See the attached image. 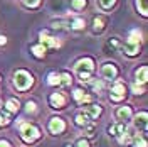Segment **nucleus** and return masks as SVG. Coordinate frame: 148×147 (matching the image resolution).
Masks as SVG:
<instances>
[{"instance_id":"39448f33","label":"nucleus","mask_w":148,"mask_h":147,"mask_svg":"<svg viewBox=\"0 0 148 147\" xmlns=\"http://www.w3.org/2000/svg\"><path fill=\"white\" fill-rule=\"evenodd\" d=\"M125 95H126V88H125V85L121 81H116L113 85V88H111V100L113 101H120L125 98Z\"/></svg>"},{"instance_id":"f3484780","label":"nucleus","mask_w":148,"mask_h":147,"mask_svg":"<svg viewBox=\"0 0 148 147\" xmlns=\"http://www.w3.org/2000/svg\"><path fill=\"white\" fill-rule=\"evenodd\" d=\"M83 129H84V134H86L88 137H91V135H94V130H96V125H94V122H88V123L84 125Z\"/></svg>"},{"instance_id":"4be33fe9","label":"nucleus","mask_w":148,"mask_h":147,"mask_svg":"<svg viewBox=\"0 0 148 147\" xmlns=\"http://www.w3.org/2000/svg\"><path fill=\"white\" fill-rule=\"evenodd\" d=\"M32 53L37 56V58H44V54H46V46H34L32 47Z\"/></svg>"},{"instance_id":"9b49d317","label":"nucleus","mask_w":148,"mask_h":147,"mask_svg":"<svg viewBox=\"0 0 148 147\" xmlns=\"http://www.w3.org/2000/svg\"><path fill=\"white\" fill-rule=\"evenodd\" d=\"M40 42H42V46L47 44V46H51V47H59L61 46V41H59V39H54V37H51L46 31L40 32Z\"/></svg>"},{"instance_id":"e433bc0d","label":"nucleus","mask_w":148,"mask_h":147,"mask_svg":"<svg viewBox=\"0 0 148 147\" xmlns=\"http://www.w3.org/2000/svg\"><path fill=\"white\" fill-rule=\"evenodd\" d=\"M5 42H7V39H5L3 36H0V44H5Z\"/></svg>"},{"instance_id":"c756f323","label":"nucleus","mask_w":148,"mask_h":147,"mask_svg":"<svg viewBox=\"0 0 148 147\" xmlns=\"http://www.w3.org/2000/svg\"><path fill=\"white\" fill-rule=\"evenodd\" d=\"M91 86H92V90H94L96 93L103 90V83L101 81H91Z\"/></svg>"},{"instance_id":"f257e3e1","label":"nucleus","mask_w":148,"mask_h":147,"mask_svg":"<svg viewBox=\"0 0 148 147\" xmlns=\"http://www.w3.org/2000/svg\"><path fill=\"white\" fill-rule=\"evenodd\" d=\"M40 137V130L34 123H22L20 125V139L25 144H32Z\"/></svg>"},{"instance_id":"f704fd0d","label":"nucleus","mask_w":148,"mask_h":147,"mask_svg":"<svg viewBox=\"0 0 148 147\" xmlns=\"http://www.w3.org/2000/svg\"><path fill=\"white\" fill-rule=\"evenodd\" d=\"M0 147H12V146H10V142H7V140H0Z\"/></svg>"},{"instance_id":"6e6552de","label":"nucleus","mask_w":148,"mask_h":147,"mask_svg":"<svg viewBox=\"0 0 148 147\" xmlns=\"http://www.w3.org/2000/svg\"><path fill=\"white\" fill-rule=\"evenodd\" d=\"M101 74H103V78L104 80H114L116 78V74H118V69H116V66L114 64H104L103 66V69H101Z\"/></svg>"},{"instance_id":"412c9836","label":"nucleus","mask_w":148,"mask_h":147,"mask_svg":"<svg viewBox=\"0 0 148 147\" xmlns=\"http://www.w3.org/2000/svg\"><path fill=\"white\" fill-rule=\"evenodd\" d=\"M140 39H141V34H140V31H131L130 32V42H135V44H140Z\"/></svg>"},{"instance_id":"a878e982","label":"nucleus","mask_w":148,"mask_h":147,"mask_svg":"<svg viewBox=\"0 0 148 147\" xmlns=\"http://www.w3.org/2000/svg\"><path fill=\"white\" fill-rule=\"evenodd\" d=\"M136 5H138L141 15H147V0H136Z\"/></svg>"},{"instance_id":"a211bd4d","label":"nucleus","mask_w":148,"mask_h":147,"mask_svg":"<svg viewBox=\"0 0 148 147\" xmlns=\"http://www.w3.org/2000/svg\"><path fill=\"white\" fill-rule=\"evenodd\" d=\"M7 123H10V113L9 112L0 110V127H3V125H7Z\"/></svg>"},{"instance_id":"7c9ffc66","label":"nucleus","mask_w":148,"mask_h":147,"mask_svg":"<svg viewBox=\"0 0 148 147\" xmlns=\"http://www.w3.org/2000/svg\"><path fill=\"white\" fill-rule=\"evenodd\" d=\"M25 110H27V113H34V112L37 110V105L34 101H27V108H25Z\"/></svg>"},{"instance_id":"1a4fd4ad","label":"nucleus","mask_w":148,"mask_h":147,"mask_svg":"<svg viewBox=\"0 0 148 147\" xmlns=\"http://www.w3.org/2000/svg\"><path fill=\"white\" fill-rule=\"evenodd\" d=\"M147 112H140V113H136V117H135V120H133V123H135V127L138 130H147Z\"/></svg>"},{"instance_id":"72a5a7b5","label":"nucleus","mask_w":148,"mask_h":147,"mask_svg":"<svg viewBox=\"0 0 148 147\" xmlns=\"http://www.w3.org/2000/svg\"><path fill=\"white\" fill-rule=\"evenodd\" d=\"M52 26H54V29H66V22H62V20H54L52 22Z\"/></svg>"},{"instance_id":"9d476101","label":"nucleus","mask_w":148,"mask_h":147,"mask_svg":"<svg viewBox=\"0 0 148 147\" xmlns=\"http://www.w3.org/2000/svg\"><path fill=\"white\" fill-rule=\"evenodd\" d=\"M108 132H110V135H114V137H120L121 134H125V132H126V125H125V123H121V122H116V123H111L110 127H108Z\"/></svg>"},{"instance_id":"bb28decb","label":"nucleus","mask_w":148,"mask_h":147,"mask_svg":"<svg viewBox=\"0 0 148 147\" xmlns=\"http://www.w3.org/2000/svg\"><path fill=\"white\" fill-rule=\"evenodd\" d=\"M73 7L76 10H81L86 7V0H73Z\"/></svg>"},{"instance_id":"f03ea898","label":"nucleus","mask_w":148,"mask_h":147,"mask_svg":"<svg viewBox=\"0 0 148 147\" xmlns=\"http://www.w3.org/2000/svg\"><path fill=\"white\" fill-rule=\"evenodd\" d=\"M74 69H76V73L79 74V78L83 81H89L91 73H92V69H94V63H92V59H89V58H84V59L76 63Z\"/></svg>"},{"instance_id":"423d86ee","label":"nucleus","mask_w":148,"mask_h":147,"mask_svg":"<svg viewBox=\"0 0 148 147\" xmlns=\"http://www.w3.org/2000/svg\"><path fill=\"white\" fill-rule=\"evenodd\" d=\"M101 112H103V108H101V105H86L84 107V115L88 117V119H91V120H94V119H98L99 115H101Z\"/></svg>"},{"instance_id":"c9c22d12","label":"nucleus","mask_w":148,"mask_h":147,"mask_svg":"<svg viewBox=\"0 0 148 147\" xmlns=\"http://www.w3.org/2000/svg\"><path fill=\"white\" fill-rule=\"evenodd\" d=\"M133 92L135 93H143V88H138V86L135 85V86H133Z\"/></svg>"},{"instance_id":"5701e85b","label":"nucleus","mask_w":148,"mask_h":147,"mask_svg":"<svg viewBox=\"0 0 148 147\" xmlns=\"http://www.w3.org/2000/svg\"><path fill=\"white\" fill-rule=\"evenodd\" d=\"M103 27H104V19L103 17H96L94 19V31H96V32H101Z\"/></svg>"},{"instance_id":"4c0bfd02","label":"nucleus","mask_w":148,"mask_h":147,"mask_svg":"<svg viewBox=\"0 0 148 147\" xmlns=\"http://www.w3.org/2000/svg\"><path fill=\"white\" fill-rule=\"evenodd\" d=\"M2 105H3V103H2V98H0V110H2Z\"/></svg>"},{"instance_id":"b1692460","label":"nucleus","mask_w":148,"mask_h":147,"mask_svg":"<svg viewBox=\"0 0 148 147\" xmlns=\"http://www.w3.org/2000/svg\"><path fill=\"white\" fill-rule=\"evenodd\" d=\"M59 85H62V86H69V85H71V76H69L67 73L59 74Z\"/></svg>"},{"instance_id":"cd10ccee","label":"nucleus","mask_w":148,"mask_h":147,"mask_svg":"<svg viewBox=\"0 0 148 147\" xmlns=\"http://www.w3.org/2000/svg\"><path fill=\"white\" fill-rule=\"evenodd\" d=\"M114 2L116 0H99V5H101L103 9H111L114 5Z\"/></svg>"},{"instance_id":"aec40b11","label":"nucleus","mask_w":148,"mask_h":147,"mask_svg":"<svg viewBox=\"0 0 148 147\" xmlns=\"http://www.w3.org/2000/svg\"><path fill=\"white\" fill-rule=\"evenodd\" d=\"M76 123H77V125H79V127H84V125H86V123H88V117H86V115H84L83 112H81V113H77V115H76Z\"/></svg>"},{"instance_id":"20e7f679","label":"nucleus","mask_w":148,"mask_h":147,"mask_svg":"<svg viewBox=\"0 0 148 147\" xmlns=\"http://www.w3.org/2000/svg\"><path fill=\"white\" fill-rule=\"evenodd\" d=\"M47 129H49V132L52 135H59V134H62L66 130V122L62 119H59V117H52L49 120V123H47Z\"/></svg>"},{"instance_id":"c85d7f7f","label":"nucleus","mask_w":148,"mask_h":147,"mask_svg":"<svg viewBox=\"0 0 148 147\" xmlns=\"http://www.w3.org/2000/svg\"><path fill=\"white\" fill-rule=\"evenodd\" d=\"M71 26H73V29H83V26H84V20H83V19H74Z\"/></svg>"},{"instance_id":"ddd939ff","label":"nucleus","mask_w":148,"mask_h":147,"mask_svg":"<svg viewBox=\"0 0 148 147\" xmlns=\"http://www.w3.org/2000/svg\"><path fill=\"white\" fill-rule=\"evenodd\" d=\"M74 100L77 101L79 105H84V103H88V101H89V96H88V95H84L83 90H79V88H77V90H74Z\"/></svg>"},{"instance_id":"6ab92c4d","label":"nucleus","mask_w":148,"mask_h":147,"mask_svg":"<svg viewBox=\"0 0 148 147\" xmlns=\"http://www.w3.org/2000/svg\"><path fill=\"white\" fill-rule=\"evenodd\" d=\"M135 140H133V146L135 147H147V139L143 135H135Z\"/></svg>"},{"instance_id":"2f4dec72","label":"nucleus","mask_w":148,"mask_h":147,"mask_svg":"<svg viewBox=\"0 0 148 147\" xmlns=\"http://www.w3.org/2000/svg\"><path fill=\"white\" fill-rule=\"evenodd\" d=\"M76 147H89V142H88L86 139H79V140L76 142Z\"/></svg>"},{"instance_id":"393cba45","label":"nucleus","mask_w":148,"mask_h":147,"mask_svg":"<svg viewBox=\"0 0 148 147\" xmlns=\"http://www.w3.org/2000/svg\"><path fill=\"white\" fill-rule=\"evenodd\" d=\"M47 83H49L51 86L59 85V74H57V73H51L49 76H47Z\"/></svg>"},{"instance_id":"f8f14e48","label":"nucleus","mask_w":148,"mask_h":147,"mask_svg":"<svg viewBox=\"0 0 148 147\" xmlns=\"http://www.w3.org/2000/svg\"><path fill=\"white\" fill-rule=\"evenodd\" d=\"M116 117H118V120H121V123L130 120L131 119V108L130 107H121V108H118L116 110Z\"/></svg>"},{"instance_id":"dca6fc26","label":"nucleus","mask_w":148,"mask_h":147,"mask_svg":"<svg viewBox=\"0 0 148 147\" xmlns=\"http://www.w3.org/2000/svg\"><path fill=\"white\" fill-rule=\"evenodd\" d=\"M147 76H148V69L147 66H143V68H140L138 71H136V81L138 83H147Z\"/></svg>"},{"instance_id":"7ed1b4c3","label":"nucleus","mask_w":148,"mask_h":147,"mask_svg":"<svg viewBox=\"0 0 148 147\" xmlns=\"http://www.w3.org/2000/svg\"><path fill=\"white\" fill-rule=\"evenodd\" d=\"M30 85H32V76L27 71H24V69L15 71V74H14V86L17 90H27Z\"/></svg>"},{"instance_id":"4468645a","label":"nucleus","mask_w":148,"mask_h":147,"mask_svg":"<svg viewBox=\"0 0 148 147\" xmlns=\"http://www.w3.org/2000/svg\"><path fill=\"white\" fill-rule=\"evenodd\" d=\"M123 49H125V53L128 56H135L136 53H138V49H140V44H135V42H126L125 46H123Z\"/></svg>"},{"instance_id":"2eb2a0df","label":"nucleus","mask_w":148,"mask_h":147,"mask_svg":"<svg viewBox=\"0 0 148 147\" xmlns=\"http://www.w3.org/2000/svg\"><path fill=\"white\" fill-rule=\"evenodd\" d=\"M5 107H7L9 113H15V112H18V108H20V103H18V100H15V98H10Z\"/></svg>"},{"instance_id":"473e14b6","label":"nucleus","mask_w":148,"mask_h":147,"mask_svg":"<svg viewBox=\"0 0 148 147\" xmlns=\"http://www.w3.org/2000/svg\"><path fill=\"white\" fill-rule=\"evenodd\" d=\"M39 2H40V0H24V3H25L27 7H37Z\"/></svg>"},{"instance_id":"0eeeda50","label":"nucleus","mask_w":148,"mask_h":147,"mask_svg":"<svg viewBox=\"0 0 148 147\" xmlns=\"http://www.w3.org/2000/svg\"><path fill=\"white\" fill-rule=\"evenodd\" d=\"M49 103L52 108H64L66 107V96L62 93H52L51 98H49Z\"/></svg>"}]
</instances>
